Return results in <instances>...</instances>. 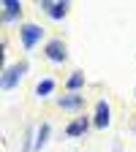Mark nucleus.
I'll return each mask as SVG.
<instances>
[{"label":"nucleus","instance_id":"nucleus-1","mask_svg":"<svg viewBox=\"0 0 136 152\" xmlns=\"http://www.w3.org/2000/svg\"><path fill=\"white\" fill-rule=\"evenodd\" d=\"M25 73H27V63H25V60H22V63H16V65H11V68H6V73H3V90L16 87V82L22 79Z\"/></svg>","mask_w":136,"mask_h":152},{"label":"nucleus","instance_id":"nucleus-2","mask_svg":"<svg viewBox=\"0 0 136 152\" xmlns=\"http://www.w3.org/2000/svg\"><path fill=\"white\" fill-rule=\"evenodd\" d=\"M19 35H22V44H25V49H33L38 41H41L44 30L38 27V25H22V27H19Z\"/></svg>","mask_w":136,"mask_h":152},{"label":"nucleus","instance_id":"nucleus-3","mask_svg":"<svg viewBox=\"0 0 136 152\" xmlns=\"http://www.w3.org/2000/svg\"><path fill=\"white\" fill-rule=\"evenodd\" d=\"M46 57H49L52 63H63L65 57H68L65 44H63V41H57V38H54V41H49V44H46Z\"/></svg>","mask_w":136,"mask_h":152},{"label":"nucleus","instance_id":"nucleus-4","mask_svg":"<svg viewBox=\"0 0 136 152\" xmlns=\"http://www.w3.org/2000/svg\"><path fill=\"white\" fill-rule=\"evenodd\" d=\"M41 8L52 16V19H63L68 14V3H54V0H41Z\"/></svg>","mask_w":136,"mask_h":152},{"label":"nucleus","instance_id":"nucleus-5","mask_svg":"<svg viewBox=\"0 0 136 152\" xmlns=\"http://www.w3.org/2000/svg\"><path fill=\"white\" fill-rule=\"evenodd\" d=\"M87 128H90V120H87V117H76V120L65 128V133H68L71 139H76V136H85Z\"/></svg>","mask_w":136,"mask_h":152},{"label":"nucleus","instance_id":"nucleus-6","mask_svg":"<svg viewBox=\"0 0 136 152\" xmlns=\"http://www.w3.org/2000/svg\"><path fill=\"white\" fill-rule=\"evenodd\" d=\"M95 128H106L109 125V106L106 101H98V106H95Z\"/></svg>","mask_w":136,"mask_h":152},{"label":"nucleus","instance_id":"nucleus-7","mask_svg":"<svg viewBox=\"0 0 136 152\" xmlns=\"http://www.w3.org/2000/svg\"><path fill=\"white\" fill-rule=\"evenodd\" d=\"M19 14H22V3L19 0H3V22H8V19H14Z\"/></svg>","mask_w":136,"mask_h":152},{"label":"nucleus","instance_id":"nucleus-8","mask_svg":"<svg viewBox=\"0 0 136 152\" xmlns=\"http://www.w3.org/2000/svg\"><path fill=\"white\" fill-rule=\"evenodd\" d=\"M82 103H85V98H82V95H76V92L63 95V98L57 101V106H60V109H79Z\"/></svg>","mask_w":136,"mask_h":152},{"label":"nucleus","instance_id":"nucleus-9","mask_svg":"<svg viewBox=\"0 0 136 152\" xmlns=\"http://www.w3.org/2000/svg\"><path fill=\"white\" fill-rule=\"evenodd\" d=\"M46 139H49V125H46V122H41V128H38V133H35L33 147H35V149H44V147H46Z\"/></svg>","mask_w":136,"mask_h":152},{"label":"nucleus","instance_id":"nucleus-10","mask_svg":"<svg viewBox=\"0 0 136 152\" xmlns=\"http://www.w3.org/2000/svg\"><path fill=\"white\" fill-rule=\"evenodd\" d=\"M52 90H54V82H52V79H44V82H38V87H35V92L41 95V98H44V95H49Z\"/></svg>","mask_w":136,"mask_h":152},{"label":"nucleus","instance_id":"nucleus-11","mask_svg":"<svg viewBox=\"0 0 136 152\" xmlns=\"http://www.w3.org/2000/svg\"><path fill=\"white\" fill-rule=\"evenodd\" d=\"M82 84H85V76L82 73H74L71 79H68V90H79Z\"/></svg>","mask_w":136,"mask_h":152}]
</instances>
